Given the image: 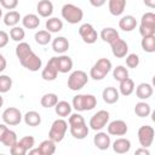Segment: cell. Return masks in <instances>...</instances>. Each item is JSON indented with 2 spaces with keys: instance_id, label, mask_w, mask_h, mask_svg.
<instances>
[{
  "instance_id": "cell-30",
  "label": "cell",
  "mask_w": 155,
  "mask_h": 155,
  "mask_svg": "<svg viewBox=\"0 0 155 155\" xmlns=\"http://www.w3.org/2000/svg\"><path fill=\"white\" fill-rule=\"evenodd\" d=\"M40 155H52L56 151V143L52 139H45L42 140L38 147Z\"/></svg>"
},
{
  "instance_id": "cell-32",
  "label": "cell",
  "mask_w": 155,
  "mask_h": 155,
  "mask_svg": "<svg viewBox=\"0 0 155 155\" xmlns=\"http://www.w3.org/2000/svg\"><path fill=\"white\" fill-rule=\"evenodd\" d=\"M151 113V108H150V104H148L147 102L144 101H140L138 102L136 105H134V114L138 116V117H147L149 116Z\"/></svg>"
},
{
  "instance_id": "cell-19",
  "label": "cell",
  "mask_w": 155,
  "mask_h": 155,
  "mask_svg": "<svg viewBox=\"0 0 155 155\" xmlns=\"http://www.w3.org/2000/svg\"><path fill=\"white\" fill-rule=\"evenodd\" d=\"M130 149H131V142L127 138L120 137L113 142V150L116 154H126L130 151Z\"/></svg>"
},
{
  "instance_id": "cell-20",
  "label": "cell",
  "mask_w": 155,
  "mask_h": 155,
  "mask_svg": "<svg viewBox=\"0 0 155 155\" xmlns=\"http://www.w3.org/2000/svg\"><path fill=\"white\" fill-rule=\"evenodd\" d=\"M36 11L40 17L48 18L53 13V4L50 0H40L36 5Z\"/></svg>"
},
{
  "instance_id": "cell-33",
  "label": "cell",
  "mask_w": 155,
  "mask_h": 155,
  "mask_svg": "<svg viewBox=\"0 0 155 155\" xmlns=\"http://www.w3.org/2000/svg\"><path fill=\"white\" fill-rule=\"evenodd\" d=\"M120 35H119V31L116 30V29H114V28H111V27H108V28H104V29H102V31H101V39L104 41V42H108V44H110V42H113L116 38H119Z\"/></svg>"
},
{
  "instance_id": "cell-22",
  "label": "cell",
  "mask_w": 155,
  "mask_h": 155,
  "mask_svg": "<svg viewBox=\"0 0 155 155\" xmlns=\"http://www.w3.org/2000/svg\"><path fill=\"white\" fill-rule=\"evenodd\" d=\"M102 97H103V101L107 103V104H114L119 101V97H120V93H119V90H116L115 87L113 86H108L103 90L102 92Z\"/></svg>"
},
{
  "instance_id": "cell-49",
  "label": "cell",
  "mask_w": 155,
  "mask_h": 155,
  "mask_svg": "<svg viewBox=\"0 0 155 155\" xmlns=\"http://www.w3.org/2000/svg\"><path fill=\"white\" fill-rule=\"evenodd\" d=\"M8 130V127L6 126V124H0V142H1V139H2V137H4V134L6 133V131Z\"/></svg>"
},
{
  "instance_id": "cell-7",
  "label": "cell",
  "mask_w": 155,
  "mask_h": 155,
  "mask_svg": "<svg viewBox=\"0 0 155 155\" xmlns=\"http://www.w3.org/2000/svg\"><path fill=\"white\" fill-rule=\"evenodd\" d=\"M139 33L142 36L155 35V13L145 12L139 23Z\"/></svg>"
},
{
  "instance_id": "cell-24",
  "label": "cell",
  "mask_w": 155,
  "mask_h": 155,
  "mask_svg": "<svg viewBox=\"0 0 155 155\" xmlns=\"http://www.w3.org/2000/svg\"><path fill=\"white\" fill-rule=\"evenodd\" d=\"M108 8L110 15L120 16L126 8V0H108Z\"/></svg>"
},
{
  "instance_id": "cell-45",
  "label": "cell",
  "mask_w": 155,
  "mask_h": 155,
  "mask_svg": "<svg viewBox=\"0 0 155 155\" xmlns=\"http://www.w3.org/2000/svg\"><path fill=\"white\" fill-rule=\"evenodd\" d=\"M0 5L6 10H15L18 6V0H0Z\"/></svg>"
},
{
  "instance_id": "cell-43",
  "label": "cell",
  "mask_w": 155,
  "mask_h": 155,
  "mask_svg": "<svg viewBox=\"0 0 155 155\" xmlns=\"http://www.w3.org/2000/svg\"><path fill=\"white\" fill-rule=\"evenodd\" d=\"M10 151H11L12 155H25V154L28 153L27 149H25L19 142H17L15 145H12V147L10 148Z\"/></svg>"
},
{
  "instance_id": "cell-13",
  "label": "cell",
  "mask_w": 155,
  "mask_h": 155,
  "mask_svg": "<svg viewBox=\"0 0 155 155\" xmlns=\"http://www.w3.org/2000/svg\"><path fill=\"white\" fill-rule=\"evenodd\" d=\"M58 75V69H57V64H56V57L50 58V61L46 63L45 68L41 71V78L45 81H53L56 80Z\"/></svg>"
},
{
  "instance_id": "cell-18",
  "label": "cell",
  "mask_w": 155,
  "mask_h": 155,
  "mask_svg": "<svg viewBox=\"0 0 155 155\" xmlns=\"http://www.w3.org/2000/svg\"><path fill=\"white\" fill-rule=\"evenodd\" d=\"M153 86L148 82H140L137 87H136V96L137 98H139L140 101H145L148 98H150L153 96Z\"/></svg>"
},
{
  "instance_id": "cell-40",
  "label": "cell",
  "mask_w": 155,
  "mask_h": 155,
  "mask_svg": "<svg viewBox=\"0 0 155 155\" xmlns=\"http://www.w3.org/2000/svg\"><path fill=\"white\" fill-rule=\"evenodd\" d=\"M12 87V79L8 75H0V93H7Z\"/></svg>"
},
{
  "instance_id": "cell-34",
  "label": "cell",
  "mask_w": 155,
  "mask_h": 155,
  "mask_svg": "<svg viewBox=\"0 0 155 155\" xmlns=\"http://www.w3.org/2000/svg\"><path fill=\"white\" fill-rule=\"evenodd\" d=\"M140 46H142V48H143L145 52H148V53L155 52V35L142 36Z\"/></svg>"
},
{
  "instance_id": "cell-53",
  "label": "cell",
  "mask_w": 155,
  "mask_h": 155,
  "mask_svg": "<svg viewBox=\"0 0 155 155\" xmlns=\"http://www.w3.org/2000/svg\"><path fill=\"white\" fill-rule=\"evenodd\" d=\"M1 17H2V10H1V7H0V19H1Z\"/></svg>"
},
{
  "instance_id": "cell-6",
  "label": "cell",
  "mask_w": 155,
  "mask_h": 155,
  "mask_svg": "<svg viewBox=\"0 0 155 155\" xmlns=\"http://www.w3.org/2000/svg\"><path fill=\"white\" fill-rule=\"evenodd\" d=\"M88 82V76L84 70H74L68 78V87L71 91H80Z\"/></svg>"
},
{
  "instance_id": "cell-2",
  "label": "cell",
  "mask_w": 155,
  "mask_h": 155,
  "mask_svg": "<svg viewBox=\"0 0 155 155\" xmlns=\"http://www.w3.org/2000/svg\"><path fill=\"white\" fill-rule=\"evenodd\" d=\"M97 105V98L93 94H76L73 98L71 107L76 111H88Z\"/></svg>"
},
{
  "instance_id": "cell-11",
  "label": "cell",
  "mask_w": 155,
  "mask_h": 155,
  "mask_svg": "<svg viewBox=\"0 0 155 155\" xmlns=\"http://www.w3.org/2000/svg\"><path fill=\"white\" fill-rule=\"evenodd\" d=\"M79 35L81 36L82 41L85 44H94L98 39V34L96 31V29L93 28V25L91 23H84L80 25L79 28Z\"/></svg>"
},
{
  "instance_id": "cell-21",
  "label": "cell",
  "mask_w": 155,
  "mask_h": 155,
  "mask_svg": "<svg viewBox=\"0 0 155 155\" xmlns=\"http://www.w3.org/2000/svg\"><path fill=\"white\" fill-rule=\"evenodd\" d=\"M52 50L58 53V54H63L69 50V41L67 38L64 36H57L56 39L52 40Z\"/></svg>"
},
{
  "instance_id": "cell-10",
  "label": "cell",
  "mask_w": 155,
  "mask_h": 155,
  "mask_svg": "<svg viewBox=\"0 0 155 155\" xmlns=\"http://www.w3.org/2000/svg\"><path fill=\"white\" fill-rule=\"evenodd\" d=\"M1 117H2L4 124H6L8 126H16L22 121L23 115H22L19 109H17L15 107H10V108H6L2 111Z\"/></svg>"
},
{
  "instance_id": "cell-38",
  "label": "cell",
  "mask_w": 155,
  "mask_h": 155,
  "mask_svg": "<svg viewBox=\"0 0 155 155\" xmlns=\"http://www.w3.org/2000/svg\"><path fill=\"white\" fill-rule=\"evenodd\" d=\"M10 38L16 41V42H21L23 41V39L25 38V31L22 27H18V25H15L11 28L10 30Z\"/></svg>"
},
{
  "instance_id": "cell-26",
  "label": "cell",
  "mask_w": 155,
  "mask_h": 155,
  "mask_svg": "<svg viewBox=\"0 0 155 155\" xmlns=\"http://www.w3.org/2000/svg\"><path fill=\"white\" fill-rule=\"evenodd\" d=\"M23 120H24L25 125L31 126V127H36L41 124V115L35 110H30V111H27L24 114Z\"/></svg>"
},
{
  "instance_id": "cell-35",
  "label": "cell",
  "mask_w": 155,
  "mask_h": 155,
  "mask_svg": "<svg viewBox=\"0 0 155 155\" xmlns=\"http://www.w3.org/2000/svg\"><path fill=\"white\" fill-rule=\"evenodd\" d=\"M58 102V96L56 93H45L41 99H40V104L44 108H53Z\"/></svg>"
},
{
  "instance_id": "cell-4",
  "label": "cell",
  "mask_w": 155,
  "mask_h": 155,
  "mask_svg": "<svg viewBox=\"0 0 155 155\" xmlns=\"http://www.w3.org/2000/svg\"><path fill=\"white\" fill-rule=\"evenodd\" d=\"M111 70V62L108 58H99L90 70V78L96 81L103 80Z\"/></svg>"
},
{
  "instance_id": "cell-39",
  "label": "cell",
  "mask_w": 155,
  "mask_h": 155,
  "mask_svg": "<svg viewBox=\"0 0 155 155\" xmlns=\"http://www.w3.org/2000/svg\"><path fill=\"white\" fill-rule=\"evenodd\" d=\"M113 78L116 80V81H122L124 79L128 78V70L126 67L124 65H117L116 68H114L113 70Z\"/></svg>"
},
{
  "instance_id": "cell-46",
  "label": "cell",
  "mask_w": 155,
  "mask_h": 155,
  "mask_svg": "<svg viewBox=\"0 0 155 155\" xmlns=\"http://www.w3.org/2000/svg\"><path fill=\"white\" fill-rule=\"evenodd\" d=\"M8 40H10V35L5 30H0V48L5 47L8 44Z\"/></svg>"
},
{
  "instance_id": "cell-28",
  "label": "cell",
  "mask_w": 155,
  "mask_h": 155,
  "mask_svg": "<svg viewBox=\"0 0 155 155\" xmlns=\"http://www.w3.org/2000/svg\"><path fill=\"white\" fill-rule=\"evenodd\" d=\"M45 28L51 34L52 33H58L63 29V22H62V19H59L57 17H48V19L45 23Z\"/></svg>"
},
{
  "instance_id": "cell-15",
  "label": "cell",
  "mask_w": 155,
  "mask_h": 155,
  "mask_svg": "<svg viewBox=\"0 0 155 155\" xmlns=\"http://www.w3.org/2000/svg\"><path fill=\"white\" fill-rule=\"evenodd\" d=\"M56 64H57V69H58V73H68L73 69V59L67 56V54H61L58 57H56Z\"/></svg>"
},
{
  "instance_id": "cell-37",
  "label": "cell",
  "mask_w": 155,
  "mask_h": 155,
  "mask_svg": "<svg viewBox=\"0 0 155 155\" xmlns=\"http://www.w3.org/2000/svg\"><path fill=\"white\" fill-rule=\"evenodd\" d=\"M17 142H18V139H17V134H16V132H13L12 130L8 128V130L6 131V133L4 134V137H2V139H1L0 143H2L5 147L11 148V147L15 145Z\"/></svg>"
},
{
  "instance_id": "cell-1",
  "label": "cell",
  "mask_w": 155,
  "mask_h": 155,
  "mask_svg": "<svg viewBox=\"0 0 155 155\" xmlns=\"http://www.w3.org/2000/svg\"><path fill=\"white\" fill-rule=\"evenodd\" d=\"M16 56L22 67H24L29 71H38L42 65L41 58L34 53L28 42H18V45L16 46Z\"/></svg>"
},
{
  "instance_id": "cell-48",
  "label": "cell",
  "mask_w": 155,
  "mask_h": 155,
  "mask_svg": "<svg viewBox=\"0 0 155 155\" xmlns=\"http://www.w3.org/2000/svg\"><path fill=\"white\" fill-rule=\"evenodd\" d=\"M105 2H107V0H90V4L93 7H102Z\"/></svg>"
},
{
  "instance_id": "cell-41",
  "label": "cell",
  "mask_w": 155,
  "mask_h": 155,
  "mask_svg": "<svg viewBox=\"0 0 155 155\" xmlns=\"http://www.w3.org/2000/svg\"><path fill=\"white\" fill-rule=\"evenodd\" d=\"M126 65L128 68H137L139 65V56L136 54V53H130V54H126Z\"/></svg>"
},
{
  "instance_id": "cell-31",
  "label": "cell",
  "mask_w": 155,
  "mask_h": 155,
  "mask_svg": "<svg viewBox=\"0 0 155 155\" xmlns=\"http://www.w3.org/2000/svg\"><path fill=\"white\" fill-rule=\"evenodd\" d=\"M21 19H22V17H21L19 12H17V11H15V10H11V11H8V12L4 16V24L12 28V27L17 25Z\"/></svg>"
},
{
  "instance_id": "cell-36",
  "label": "cell",
  "mask_w": 155,
  "mask_h": 155,
  "mask_svg": "<svg viewBox=\"0 0 155 155\" xmlns=\"http://www.w3.org/2000/svg\"><path fill=\"white\" fill-rule=\"evenodd\" d=\"M34 39H35V41H36L38 45L45 46V45H47V44L52 40V36H51V33L45 29V30H39V31H36L35 35H34Z\"/></svg>"
},
{
  "instance_id": "cell-5",
  "label": "cell",
  "mask_w": 155,
  "mask_h": 155,
  "mask_svg": "<svg viewBox=\"0 0 155 155\" xmlns=\"http://www.w3.org/2000/svg\"><path fill=\"white\" fill-rule=\"evenodd\" d=\"M67 130H68V122L64 120V117H59L52 122L51 128L48 131V138L52 139L54 143H59L63 140Z\"/></svg>"
},
{
  "instance_id": "cell-25",
  "label": "cell",
  "mask_w": 155,
  "mask_h": 155,
  "mask_svg": "<svg viewBox=\"0 0 155 155\" xmlns=\"http://www.w3.org/2000/svg\"><path fill=\"white\" fill-rule=\"evenodd\" d=\"M54 108V111L56 114L59 116V117H67L71 114V104L67 101H58L57 104L53 107Z\"/></svg>"
},
{
  "instance_id": "cell-44",
  "label": "cell",
  "mask_w": 155,
  "mask_h": 155,
  "mask_svg": "<svg viewBox=\"0 0 155 155\" xmlns=\"http://www.w3.org/2000/svg\"><path fill=\"white\" fill-rule=\"evenodd\" d=\"M82 122H85V119H84V116H82L81 114L74 113V114H70V115H69V120H68L69 126H71V125H78V124H82Z\"/></svg>"
},
{
  "instance_id": "cell-3",
  "label": "cell",
  "mask_w": 155,
  "mask_h": 155,
  "mask_svg": "<svg viewBox=\"0 0 155 155\" xmlns=\"http://www.w3.org/2000/svg\"><path fill=\"white\" fill-rule=\"evenodd\" d=\"M61 13H62L63 19H65L70 24H78L84 18V11L79 6H76L74 4H65V5H63Z\"/></svg>"
},
{
  "instance_id": "cell-52",
  "label": "cell",
  "mask_w": 155,
  "mask_h": 155,
  "mask_svg": "<svg viewBox=\"0 0 155 155\" xmlns=\"http://www.w3.org/2000/svg\"><path fill=\"white\" fill-rule=\"evenodd\" d=\"M2 104H4V98H2V96H1V93H0V108L2 107Z\"/></svg>"
},
{
  "instance_id": "cell-9",
  "label": "cell",
  "mask_w": 155,
  "mask_h": 155,
  "mask_svg": "<svg viewBox=\"0 0 155 155\" xmlns=\"http://www.w3.org/2000/svg\"><path fill=\"white\" fill-rule=\"evenodd\" d=\"M154 134H155V131H154V128L151 126H149V125L140 126L138 128V132H137L139 144L142 147H144V148H149L153 144Z\"/></svg>"
},
{
  "instance_id": "cell-42",
  "label": "cell",
  "mask_w": 155,
  "mask_h": 155,
  "mask_svg": "<svg viewBox=\"0 0 155 155\" xmlns=\"http://www.w3.org/2000/svg\"><path fill=\"white\" fill-rule=\"evenodd\" d=\"M25 149H27V151H29L31 148H34V145H35V138L34 137H31V136H25V137H22L19 140H18Z\"/></svg>"
},
{
  "instance_id": "cell-8",
  "label": "cell",
  "mask_w": 155,
  "mask_h": 155,
  "mask_svg": "<svg viewBox=\"0 0 155 155\" xmlns=\"http://www.w3.org/2000/svg\"><path fill=\"white\" fill-rule=\"evenodd\" d=\"M109 117H110V115L107 110H99V111H97L96 114L92 115V117L90 119L88 126L93 131H101L109 122Z\"/></svg>"
},
{
  "instance_id": "cell-29",
  "label": "cell",
  "mask_w": 155,
  "mask_h": 155,
  "mask_svg": "<svg viewBox=\"0 0 155 155\" xmlns=\"http://www.w3.org/2000/svg\"><path fill=\"white\" fill-rule=\"evenodd\" d=\"M134 91V82L131 78H126L122 81H120V86H119V93L127 97L130 94H132Z\"/></svg>"
},
{
  "instance_id": "cell-12",
  "label": "cell",
  "mask_w": 155,
  "mask_h": 155,
  "mask_svg": "<svg viewBox=\"0 0 155 155\" xmlns=\"http://www.w3.org/2000/svg\"><path fill=\"white\" fill-rule=\"evenodd\" d=\"M109 45H110V47H111V52H113L114 57H116V58H124V57H126V54L128 53V45H127V42H126L124 39H121L120 36L116 38V39H115L113 42H110Z\"/></svg>"
},
{
  "instance_id": "cell-27",
  "label": "cell",
  "mask_w": 155,
  "mask_h": 155,
  "mask_svg": "<svg viewBox=\"0 0 155 155\" xmlns=\"http://www.w3.org/2000/svg\"><path fill=\"white\" fill-rule=\"evenodd\" d=\"M21 21H22L23 27L27 28V29H36L39 27V24H40L39 16L35 15V13H28Z\"/></svg>"
},
{
  "instance_id": "cell-51",
  "label": "cell",
  "mask_w": 155,
  "mask_h": 155,
  "mask_svg": "<svg viewBox=\"0 0 155 155\" xmlns=\"http://www.w3.org/2000/svg\"><path fill=\"white\" fill-rule=\"evenodd\" d=\"M143 2L149 8H155V0H143Z\"/></svg>"
},
{
  "instance_id": "cell-16",
  "label": "cell",
  "mask_w": 155,
  "mask_h": 155,
  "mask_svg": "<svg viewBox=\"0 0 155 155\" xmlns=\"http://www.w3.org/2000/svg\"><path fill=\"white\" fill-rule=\"evenodd\" d=\"M93 144L99 150H107L110 147V144H111L109 133H105V132H98V133H96V136L93 137Z\"/></svg>"
},
{
  "instance_id": "cell-50",
  "label": "cell",
  "mask_w": 155,
  "mask_h": 155,
  "mask_svg": "<svg viewBox=\"0 0 155 155\" xmlns=\"http://www.w3.org/2000/svg\"><path fill=\"white\" fill-rule=\"evenodd\" d=\"M134 154H136V155H138V154H143V155H150V151H149V150H148L147 148H144V147H142V148H139V149H137Z\"/></svg>"
},
{
  "instance_id": "cell-14",
  "label": "cell",
  "mask_w": 155,
  "mask_h": 155,
  "mask_svg": "<svg viewBox=\"0 0 155 155\" xmlns=\"http://www.w3.org/2000/svg\"><path fill=\"white\" fill-rule=\"evenodd\" d=\"M107 125V131L111 136H125L128 131L127 124L124 120H114Z\"/></svg>"
},
{
  "instance_id": "cell-17",
  "label": "cell",
  "mask_w": 155,
  "mask_h": 155,
  "mask_svg": "<svg viewBox=\"0 0 155 155\" xmlns=\"http://www.w3.org/2000/svg\"><path fill=\"white\" fill-rule=\"evenodd\" d=\"M69 130H70V134L75 139H85L88 136V131H90L86 122L78 124V125H71V126H69Z\"/></svg>"
},
{
  "instance_id": "cell-23",
  "label": "cell",
  "mask_w": 155,
  "mask_h": 155,
  "mask_svg": "<svg viewBox=\"0 0 155 155\" xmlns=\"http://www.w3.org/2000/svg\"><path fill=\"white\" fill-rule=\"evenodd\" d=\"M137 19L132 15H126L119 21V28L124 31H132L137 27Z\"/></svg>"
},
{
  "instance_id": "cell-47",
  "label": "cell",
  "mask_w": 155,
  "mask_h": 155,
  "mask_svg": "<svg viewBox=\"0 0 155 155\" xmlns=\"http://www.w3.org/2000/svg\"><path fill=\"white\" fill-rule=\"evenodd\" d=\"M6 65H7L6 58L4 57V54H2V53H0V73H2V71L6 69Z\"/></svg>"
}]
</instances>
